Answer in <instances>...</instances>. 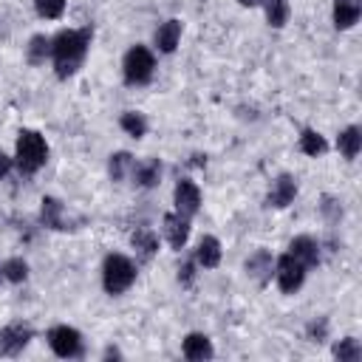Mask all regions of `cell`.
Segmentation results:
<instances>
[{"label": "cell", "instance_id": "cell-14", "mask_svg": "<svg viewBox=\"0 0 362 362\" xmlns=\"http://www.w3.org/2000/svg\"><path fill=\"white\" fill-rule=\"evenodd\" d=\"M181 351H184V356L192 359V362H204V359H209V356L215 354V351H212V342H209L206 334H187Z\"/></svg>", "mask_w": 362, "mask_h": 362}, {"label": "cell", "instance_id": "cell-3", "mask_svg": "<svg viewBox=\"0 0 362 362\" xmlns=\"http://www.w3.org/2000/svg\"><path fill=\"white\" fill-rule=\"evenodd\" d=\"M102 283L107 294H124L136 283V266L124 255H107L102 266Z\"/></svg>", "mask_w": 362, "mask_h": 362}, {"label": "cell", "instance_id": "cell-12", "mask_svg": "<svg viewBox=\"0 0 362 362\" xmlns=\"http://www.w3.org/2000/svg\"><path fill=\"white\" fill-rule=\"evenodd\" d=\"M40 221H42V226H48V229H68V218H65L62 201L45 195V198H42V206H40Z\"/></svg>", "mask_w": 362, "mask_h": 362}, {"label": "cell", "instance_id": "cell-8", "mask_svg": "<svg viewBox=\"0 0 362 362\" xmlns=\"http://www.w3.org/2000/svg\"><path fill=\"white\" fill-rule=\"evenodd\" d=\"M173 201H175V212H178V215H184V218H192V215L198 212V206H201V189H198L192 181L181 178V181L175 184Z\"/></svg>", "mask_w": 362, "mask_h": 362}, {"label": "cell", "instance_id": "cell-4", "mask_svg": "<svg viewBox=\"0 0 362 362\" xmlns=\"http://www.w3.org/2000/svg\"><path fill=\"white\" fill-rule=\"evenodd\" d=\"M153 68H156V59L144 45H133L124 54L122 71H124V82L127 85H147L153 79Z\"/></svg>", "mask_w": 362, "mask_h": 362}, {"label": "cell", "instance_id": "cell-2", "mask_svg": "<svg viewBox=\"0 0 362 362\" xmlns=\"http://www.w3.org/2000/svg\"><path fill=\"white\" fill-rule=\"evenodd\" d=\"M45 158H48L45 139L37 130H20V136H17V156H14L20 173L23 175H34L45 164Z\"/></svg>", "mask_w": 362, "mask_h": 362}, {"label": "cell", "instance_id": "cell-11", "mask_svg": "<svg viewBox=\"0 0 362 362\" xmlns=\"http://www.w3.org/2000/svg\"><path fill=\"white\" fill-rule=\"evenodd\" d=\"M288 252L305 266V269H314L320 263V243L308 235H297L291 243H288Z\"/></svg>", "mask_w": 362, "mask_h": 362}, {"label": "cell", "instance_id": "cell-24", "mask_svg": "<svg viewBox=\"0 0 362 362\" xmlns=\"http://www.w3.org/2000/svg\"><path fill=\"white\" fill-rule=\"evenodd\" d=\"M300 150H303L305 156L317 158V156H322V153L328 150V144H325V139H322L317 130H303V136H300Z\"/></svg>", "mask_w": 362, "mask_h": 362}, {"label": "cell", "instance_id": "cell-34", "mask_svg": "<svg viewBox=\"0 0 362 362\" xmlns=\"http://www.w3.org/2000/svg\"><path fill=\"white\" fill-rule=\"evenodd\" d=\"M0 280H3V272H0Z\"/></svg>", "mask_w": 362, "mask_h": 362}, {"label": "cell", "instance_id": "cell-22", "mask_svg": "<svg viewBox=\"0 0 362 362\" xmlns=\"http://www.w3.org/2000/svg\"><path fill=\"white\" fill-rule=\"evenodd\" d=\"M266 8V20L272 28H283L288 20V0H263Z\"/></svg>", "mask_w": 362, "mask_h": 362}, {"label": "cell", "instance_id": "cell-5", "mask_svg": "<svg viewBox=\"0 0 362 362\" xmlns=\"http://www.w3.org/2000/svg\"><path fill=\"white\" fill-rule=\"evenodd\" d=\"M45 339H48L51 351L57 356H62V359L82 356V334L76 328H71V325H54Z\"/></svg>", "mask_w": 362, "mask_h": 362}, {"label": "cell", "instance_id": "cell-25", "mask_svg": "<svg viewBox=\"0 0 362 362\" xmlns=\"http://www.w3.org/2000/svg\"><path fill=\"white\" fill-rule=\"evenodd\" d=\"M130 170H133V156H130V153L122 150V153H113V156H110V161H107V173H110L113 181H122Z\"/></svg>", "mask_w": 362, "mask_h": 362}, {"label": "cell", "instance_id": "cell-32", "mask_svg": "<svg viewBox=\"0 0 362 362\" xmlns=\"http://www.w3.org/2000/svg\"><path fill=\"white\" fill-rule=\"evenodd\" d=\"M8 170H11V158L0 150V178H6V175H8Z\"/></svg>", "mask_w": 362, "mask_h": 362}, {"label": "cell", "instance_id": "cell-27", "mask_svg": "<svg viewBox=\"0 0 362 362\" xmlns=\"http://www.w3.org/2000/svg\"><path fill=\"white\" fill-rule=\"evenodd\" d=\"M0 272H3V277H6L8 283H23V280L28 277V266H25V260H20V257H8V260L0 266Z\"/></svg>", "mask_w": 362, "mask_h": 362}, {"label": "cell", "instance_id": "cell-7", "mask_svg": "<svg viewBox=\"0 0 362 362\" xmlns=\"http://www.w3.org/2000/svg\"><path fill=\"white\" fill-rule=\"evenodd\" d=\"M31 337H34L31 325H25V322H8V325L0 331V356H14V354H20V351L28 345Z\"/></svg>", "mask_w": 362, "mask_h": 362}, {"label": "cell", "instance_id": "cell-16", "mask_svg": "<svg viewBox=\"0 0 362 362\" xmlns=\"http://www.w3.org/2000/svg\"><path fill=\"white\" fill-rule=\"evenodd\" d=\"M178 40H181V20H167V23L158 25V31H156V45H158L164 54H173L175 45H178Z\"/></svg>", "mask_w": 362, "mask_h": 362}, {"label": "cell", "instance_id": "cell-23", "mask_svg": "<svg viewBox=\"0 0 362 362\" xmlns=\"http://www.w3.org/2000/svg\"><path fill=\"white\" fill-rule=\"evenodd\" d=\"M119 124H122V130H124L127 136H133V139H141V136L147 133V119H144L141 113H136V110H124L122 119H119Z\"/></svg>", "mask_w": 362, "mask_h": 362}, {"label": "cell", "instance_id": "cell-19", "mask_svg": "<svg viewBox=\"0 0 362 362\" xmlns=\"http://www.w3.org/2000/svg\"><path fill=\"white\" fill-rule=\"evenodd\" d=\"M337 150L345 156V158H356L359 156V150H362V133H359V127H345L339 136H337Z\"/></svg>", "mask_w": 362, "mask_h": 362}, {"label": "cell", "instance_id": "cell-10", "mask_svg": "<svg viewBox=\"0 0 362 362\" xmlns=\"http://www.w3.org/2000/svg\"><path fill=\"white\" fill-rule=\"evenodd\" d=\"M164 235H167V243L173 249H184V243L189 238V218H184L178 212L164 215Z\"/></svg>", "mask_w": 362, "mask_h": 362}, {"label": "cell", "instance_id": "cell-18", "mask_svg": "<svg viewBox=\"0 0 362 362\" xmlns=\"http://www.w3.org/2000/svg\"><path fill=\"white\" fill-rule=\"evenodd\" d=\"M195 260H198L204 269H215V266L221 263V243H218V238H212V235L201 238V243H198V249H195Z\"/></svg>", "mask_w": 362, "mask_h": 362}, {"label": "cell", "instance_id": "cell-17", "mask_svg": "<svg viewBox=\"0 0 362 362\" xmlns=\"http://www.w3.org/2000/svg\"><path fill=\"white\" fill-rule=\"evenodd\" d=\"M130 243H133V249H136L144 260H150V257L158 252V238H156V232L147 229V226H139V229L130 235Z\"/></svg>", "mask_w": 362, "mask_h": 362}, {"label": "cell", "instance_id": "cell-9", "mask_svg": "<svg viewBox=\"0 0 362 362\" xmlns=\"http://www.w3.org/2000/svg\"><path fill=\"white\" fill-rule=\"evenodd\" d=\"M294 195H297V184H294L291 175L283 173V175L274 178V184H272V189H269V195H266V206L283 209V206H288V204L294 201Z\"/></svg>", "mask_w": 362, "mask_h": 362}, {"label": "cell", "instance_id": "cell-13", "mask_svg": "<svg viewBox=\"0 0 362 362\" xmlns=\"http://www.w3.org/2000/svg\"><path fill=\"white\" fill-rule=\"evenodd\" d=\"M130 175H133V181H136L139 187L150 189V187H156L158 178H161V161H158V158H150V161H133Z\"/></svg>", "mask_w": 362, "mask_h": 362}, {"label": "cell", "instance_id": "cell-1", "mask_svg": "<svg viewBox=\"0 0 362 362\" xmlns=\"http://www.w3.org/2000/svg\"><path fill=\"white\" fill-rule=\"evenodd\" d=\"M90 37H93V31H90V25H85V28H65L51 40L54 71L59 79H68L82 68L85 54L90 48Z\"/></svg>", "mask_w": 362, "mask_h": 362}, {"label": "cell", "instance_id": "cell-30", "mask_svg": "<svg viewBox=\"0 0 362 362\" xmlns=\"http://www.w3.org/2000/svg\"><path fill=\"white\" fill-rule=\"evenodd\" d=\"M195 266H192V260H184L181 266H178V283H184V286H189L192 283V277H195V272H192Z\"/></svg>", "mask_w": 362, "mask_h": 362}, {"label": "cell", "instance_id": "cell-20", "mask_svg": "<svg viewBox=\"0 0 362 362\" xmlns=\"http://www.w3.org/2000/svg\"><path fill=\"white\" fill-rule=\"evenodd\" d=\"M246 272L257 280V283H266L272 277V255L266 249H257L249 260H246Z\"/></svg>", "mask_w": 362, "mask_h": 362}, {"label": "cell", "instance_id": "cell-28", "mask_svg": "<svg viewBox=\"0 0 362 362\" xmlns=\"http://www.w3.org/2000/svg\"><path fill=\"white\" fill-rule=\"evenodd\" d=\"M34 8H37L40 17L57 20V17H62V11H65V0H34Z\"/></svg>", "mask_w": 362, "mask_h": 362}, {"label": "cell", "instance_id": "cell-6", "mask_svg": "<svg viewBox=\"0 0 362 362\" xmlns=\"http://www.w3.org/2000/svg\"><path fill=\"white\" fill-rule=\"evenodd\" d=\"M274 272H277V286H280L283 294H294L305 280V266L291 252L277 257V269Z\"/></svg>", "mask_w": 362, "mask_h": 362}, {"label": "cell", "instance_id": "cell-21", "mask_svg": "<svg viewBox=\"0 0 362 362\" xmlns=\"http://www.w3.org/2000/svg\"><path fill=\"white\" fill-rule=\"evenodd\" d=\"M25 57H28L31 65H42L45 57H51V37H45V34H34L31 42H28Z\"/></svg>", "mask_w": 362, "mask_h": 362}, {"label": "cell", "instance_id": "cell-26", "mask_svg": "<svg viewBox=\"0 0 362 362\" xmlns=\"http://www.w3.org/2000/svg\"><path fill=\"white\" fill-rule=\"evenodd\" d=\"M334 356H337L339 362H356V359L362 356V348H359V342H356L354 337H345V339H339V342L334 345Z\"/></svg>", "mask_w": 362, "mask_h": 362}, {"label": "cell", "instance_id": "cell-29", "mask_svg": "<svg viewBox=\"0 0 362 362\" xmlns=\"http://www.w3.org/2000/svg\"><path fill=\"white\" fill-rule=\"evenodd\" d=\"M322 215L334 223V221H339V215H342V206H339V201H334V198H325L322 201Z\"/></svg>", "mask_w": 362, "mask_h": 362}, {"label": "cell", "instance_id": "cell-15", "mask_svg": "<svg viewBox=\"0 0 362 362\" xmlns=\"http://www.w3.org/2000/svg\"><path fill=\"white\" fill-rule=\"evenodd\" d=\"M362 8H359V0H334V25L337 28H351L356 25Z\"/></svg>", "mask_w": 362, "mask_h": 362}, {"label": "cell", "instance_id": "cell-31", "mask_svg": "<svg viewBox=\"0 0 362 362\" xmlns=\"http://www.w3.org/2000/svg\"><path fill=\"white\" fill-rule=\"evenodd\" d=\"M325 328H328V322H325V320H320V322H311V325H308V337H311L314 342H320V339L325 337Z\"/></svg>", "mask_w": 362, "mask_h": 362}, {"label": "cell", "instance_id": "cell-33", "mask_svg": "<svg viewBox=\"0 0 362 362\" xmlns=\"http://www.w3.org/2000/svg\"><path fill=\"white\" fill-rule=\"evenodd\" d=\"M238 3H240V6H246V8H252V6H260L263 0H238Z\"/></svg>", "mask_w": 362, "mask_h": 362}]
</instances>
